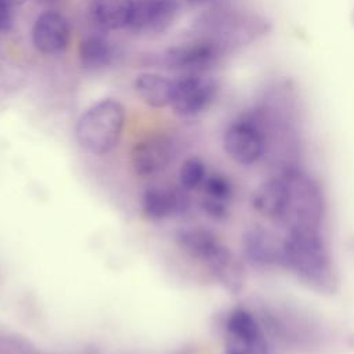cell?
Segmentation results:
<instances>
[{
    "label": "cell",
    "instance_id": "26",
    "mask_svg": "<svg viewBox=\"0 0 354 354\" xmlns=\"http://www.w3.org/2000/svg\"><path fill=\"white\" fill-rule=\"evenodd\" d=\"M225 354H239V353H236V351H232V350H227V353Z\"/></svg>",
    "mask_w": 354,
    "mask_h": 354
},
{
    "label": "cell",
    "instance_id": "8",
    "mask_svg": "<svg viewBox=\"0 0 354 354\" xmlns=\"http://www.w3.org/2000/svg\"><path fill=\"white\" fill-rule=\"evenodd\" d=\"M71 39V26L66 17L54 10L43 11L32 28V41L37 51L46 55L61 54Z\"/></svg>",
    "mask_w": 354,
    "mask_h": 354
},
{
    "label": "cell",
    "instance_id": "6",
    "mask_svg": "<svg viewBox=\"0 0 354 354\" xmlns=\"http://www.w3.org/2000/svg\"><path fill=\"white\" fill-rule=\"evenodd\" d=\"M227 155L236 163L250 166L264 153V134L260 124L250 116L234 120L225 130L223 138Z\"/></svg>",
    "mask_w": 354,
    "mask_h": 354
},
{
    "label": "cell",
    "instance_id": "10",
    "mask_svg": "<svg viewBox=\"0 0 354 354\" xmlns=\"http://www.w3.org/2000/svg\"><path fill=\"white\" fill-rule=\"evenodd\" d=\"M178 8L176 0H134L129 29L138 33H162L171 26Z\"/></svg>",
    "mask_w": 354,
    "mask_h": 354
},
{
    "label": "cell",
    "instance_id": "14",
    "mask_svg": "<svg viewBox=\"0 0 354 354\" xmlns=\"http://www.w3.org/2000/svg\"><path fill=\"white\" fill-rule=\"evenodd\" d=\"M134 0H91L90 17L93 22L106 30L129 28Z\"/></svg>",
    "mask_w": 354,
    "mask_h": 354
},
{
    "label": "cell",
    "instance_id": "18",
    "mask_svg": "<svg viewBox=\"0 0 354 354\" xmlns=\"http://www.w3.org/2000/svg\"><path fill=\"white\" fill-rule=\"evenodd\" d=\"M141 209L144 216L152 221L177 216L176 188H147L141 198Z\"/></svg>",
    "mask_w": 354,
    "mask_h": 354
},
{
    "label": "cell",
    "instance_id": "25",
    "mask_svg": "<svg viewBox=\"0 0 354 354\" xmlns=\"http://www.w3.org/2000/svg\"><path fill=\"white\" fill-rule=\"evenodd\" d=\"M37 1H40V3H43V4H53V3H57V1H59V0H37Z\"/></svg>",
    "mask_w": 354,
    "mask_h": 354
},
{
    "label": "cell",
    "instance_id": "23",
    "mask_svg": "<svg viewBox=\"0 0 354 354\" xmlns=\"http://www.w3.org/2000/svg\"><path fill=\"white\" fill-rule=\"evenodd\" d=\"M187 3H189L191 6H201V4H205L207 3L209 0H185Z\"/></svg>",
    "mask_w": 354,
    "mask_h": 354
},
{
    "label": "cell",
    "instance_id": "11",
    "mask_svg": "<svg viewBox=\"0 0 354 354\" xmlns=\"http://www.w3.org/2000/svg\"><path fill=\"white\" fill-rule=\"evenodd\" d=\"M174 145L165 136H151L138 142L131 149L130 160L134 173L140 177L153 176L162 171L173 159Z\"/></svg>",
    "mask_w": 354,
    "mask_h": 354
},
{
    "label": "cell",
    "instance_id": "17",
    "mask_svg": "<svg viewBox=\"0 0 354 354\" xmlns=\"http://www.w3.org/2000/svg\"><path fill=\"white\" fill-rule=\"evenodd\" d=\"M115 58L112 43L101 35H88L79 44V61L87 71H102L108 68Z\"/></svg>",
    "mask_w": 354,
    "mask_h": 354
},
{
    "label": "cell",
    "instance_id": "4",
    "mask_svg": "<svg viewBox=\"0 0 354 354\" xmlns=\"http://www.w3.org/2000/svg\"><path fill=\"white\" fill-rule=\"evenodd\" d=\"M221 57V47L212 39H198L167 48L163 64L183 75H201L214 66Z\"/></svg>",
    "mask_w": 354,
    "mask_h": 354
},
{
    "label": "cell",
    "instance_id": "3",
    "mask_svg": "<svg viewBox=\"0 0 354 354\" xmlns=\"http://www.w3.org/2000/svg\"><path fill=\"white\" fill-rule=\"evenodd\" d=\"M286 187V223L290 227H318L324 216V196L319 185L299 170L282 174Z\"/></svg>",
    "mask_w": 354,
    "mask_h": 354
},
{
    "label": "cell",
    "instance_id": "20",
    "mask_svg": "<svg viewBox=\"0 0 354 354\" xmlns=\"http://www.w3.org/2000/svg\"><path fill=\"white\" fill-rule=\"evenodd\" d=\"M202 185L206 196L216 198L224 202H228L232 196V184L224 174L214 173V174L206 176Z\"/></svg>",
    "mask_w": 354,
    "mask_h": 354
},
{
    "label": "cell",
    "instance_id": "1",
    "mask_svg": "<svg viewBox=\"0 0 354 354\" xmlns=\"http://www.w3.org/2000/svg\"><path fill=\"white\" fill-rule=\"evenodd\" d=\"M283 267L318 290H332V259L318 227H290L283 239Z\"/></svg>",
    "mask_w": 354,
    "mask_h": 354
},
{
    "label": "cell",
    "instance_id": "19",
    "mask_svg": "<svg viewBox=\"0 0 354 354\" xmlns=\"http://www.w3.org/2000/svg\"><path fill=\"white\" fill-rule=\"evenodd\" d=\"M205 178H206L205 162L198 156L187 158L180 167V173H178L180 185L187 191H192V189H196L199 185H202Z\"/></svg>",
    "mask_w": 354,
    "mask_h": 354
},
{
    "label": "cell",
    "instance_id": "24",
    "mask_svg": "<svg viewBox=\"0 0 354 354\" xmlns=\"http://www.w3.org/2000/svg\"><path fill=\"white\" fill-rule=\"evenodd\" d=\"M11 6H21L24 3H26V0H8Z\"/></svg>",
    "mask_w": 354,
    "mask_h": 354
},
{
    "label": "cell",
    "instance_id": "2",
    "mask_svg": "<svg viewBox=\"0 0 354 354\" xmlns=\"http://www.w3.org/2000/svg\"><path fill=\"white\" fill-rule=\"evenodd\" d=\"M126 111L120 101L104 98L82 113L75 127V138L91 155H105L120 141Z\"/></svg>",
    "mask_w": 354,
    "mask_h": 354
},
{
    "label": "cell",
    "instance_id": "9",
    "mask_svg": "<svg viewBox=\"0 0 354 354\" xmlns=\"http://www.w3.org/2000/svg\"><path fill=\"white\" fill-rule=\"evenodd\" d=\"M243 256L253 267L283 266V241L260 225H254L242 235Z\"/></svg>",
    "mask_w": 354,
    "mask_h": 354
},
{
    "label": "cell",
    "instance_id": "13",
    "mask_svg": "<svg viewBox=\"0 0 354 354\" xmlns=\"http://www.w3.org/2000/svg\"><path fill=\"white\" fill-rule=\"evenodd\" d=\"M253 207L263 216L277 223H286V187L283 177L264 181L252 196Z\"/></svg>",
    "mask_w": 354,
    "mask_h": 354
},
{
    "label": "cell",
    "instance_id": "7",
    "mask_svg": "<svg viewBox=\"0 0 354 354\" xmlns=\"http://www.w3.org/2000/svg\"><path fill=\"white\" fill-rule=\"evenodd\" d=\"M227 350L239 354H268L266 337L254 315L245 308L232 310L225 321Z\"/></svg>",
    "mask_w": 354,
    "mask_h": 354
},
{
    "label": "cell",
    "instance_id": "16",
    "mask_svg": "<svg viewBox=\"0 0 354 354\" xmlns=\"http://www.w3.org/2000/svg\"><path fill=\"white\" fill-rule=\"evenodd\" d=\"M174 238L184 252L202 263L223 243L214 232L203 227L180 228Z\"/></svg>",
    "mask_w": 354,
    "mask_h": 354
},
{
    "label": "cell",
    "instance_id": "21",
    "mask_svg": "<svg viewBox=\"0 0 354 354\" xmlns=\"http://www.w3.org/2000/svg\"><path fill=\"white\" fill-rule=\"evenodd\" d=\"M201 207L202 210L213 220L216 221H223L228 217L230 209H228V202L206 196L201 201Z\"/></svg>",
    "mask_w": 354,
    "mask_h": 354
},
{
    "label": "cell",
    "instance_id": "5",
    "mask_svg": "<svg viewBox=\"0 0 354 354\" xmlns=\"http://www.w3.org/2000/svg\"><path fill=\"white\" fill-rule=\"evenodd\" d=\"M218 94L217 82L201 75H183L174 80L171 108L180 116H195L206 111Z\"/></svg>",
    "mask_w": 354,
    "mask_h": 354
},
{
    "label": "cell",
    "instance_id": "15",
    "mask_svg": "<svg viewBox=\"0 0 354 354\" xmlns=\"http://www.w3.org/2000/svg\"><path fill=\"white\" fill-rule=\"evenodd\" d=\"M134 90L148 106L163 108L171 104L174 80L159 73L145 72L136 77Z\"/></svg>",
    "mask_w": 354,
    "mask_h": 354
},
{
    "label": "cell",
    "instance_id": "12",
    "mask_svg": "<svg viewBox=\"0 0 354 354\" xmlns=\"http://www.w3.org/2000/svg\"><path fill=\"white\" fill-rule=\"evenodd\" d=\"M220 285L232 295H238L245 283L243 267L235 254L221 243L203 263Z\"/></svg>",
    "mask_w": 354,
    "mask_h": 354
},
{
    "label": "cell",
    "instance_id": "22",
    "mask_svg": "<svg viewBox=\"0 0 354 354\" xmlns=\"http://www.w3.org/2000/svg\"><path fill=\"white\" fill-rule=\"evenodd\" d=\"M12 22L11 4L8 0H0V32H6L10 29Z\"/></svg>",
    "mask_w": 354,
    "mask_h": 354
},
{
    "label": "cell",
    "instance_id": "27",
    "mask_svg": "<svg viewBox=\"0 0 354 354\" xmlns=\"http://www.w3.org/2000/svg\"><path fill=\"white\" fill-rule=\"evenodd\" d=\"M353 24H354V15H353Z\"/></svg>",
    "mask_w": 354,
    "mask_h": 354
}]
</instances>
